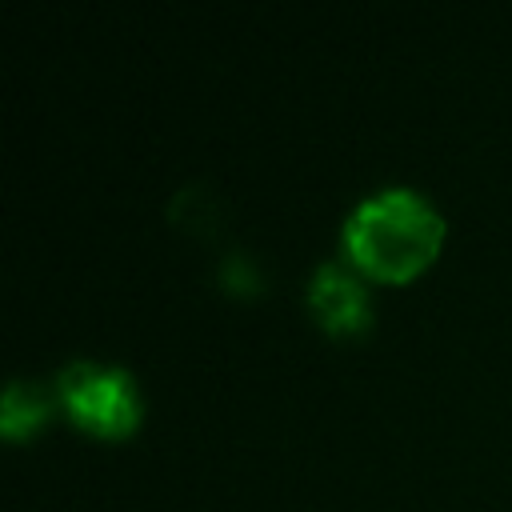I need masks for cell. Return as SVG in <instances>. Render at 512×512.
<instances>
[{
    "label": "cell",
    "mask_w": 512,
    "mask_h": 512,
    "mask_svg": "<svg viewBox=\"0 0 512 512\" xmlns=\"http://www.w3.org/2000/svg\"><path fill=\"white\" fill-rule=\"evenodd\" d=\"M60 396L76 424L100 432V436H124L140 420V392L124 368L96 364V360H72L60 372Z\"/></svg>",
    "instance_id": "7a4b0ae2"
},
{
    "label": "cell",
    "mask_w": 512,
    "mask_h": 512,
    "mask_svg": "<svg viewBox=\"0 0 512 512\" xmlns=\"http://www.w3.org/2000/svg\"><path fill=\"white\" fill-rule=\"evenodd\" d=\"M308 304L328 332H364L368 324V296L352 272L340 264H320L308 280Z\"/></svg>",
    "instance_id": "3957f363"
},
{
    "label": "cell",
    "mask_w": 512,
    "mask_h": 512,
    "mask_svg": "<svg viewBox=\"0 0 512 512\" xmlns=\"http://www.w3.org/2000/svg\"><path fill=\"white\" fill-rule=\"evenodd\" d=\"M48 416V400L36 384H24V380H12L8 392H4V404H0V428L8 436H24L32 428H40Z\"/></svg>",
    "instance_id": "277c9868"
},
{
    "label": "cell",
    "mask_w": 512,
    "mask_h": 512,
    "mask_svg": "<svg viewBox=\"0 0 512 512\" xmlns=\"http://www.w3.org/2000/svg\"><path fill=\"white\" fill-rule=\"evenodd\" d=\"M444 240L440 212L412 188H380L344 220V252L376 280H408L432 264Z\"/></svg>",
    "instance_id": "6da1fadb"
}]
</instances>
